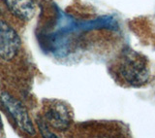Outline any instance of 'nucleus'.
Instances as JSON below:
<instances>
[{"instance_id": "5", "label": "nucleus", "mask_w": 155, "mask_h": 138, "mask_svg": "<svg viewBox=\"0 0 155 138\" xmlns=\"http://www.w3.org/2000/svg\"><path fill=\"white\" fill-rule=\"evenodd\" d=\"M5 3L15 16L23 21H29L35 15L34 0H5Z\"/></svg>"}, {"instance_id": "4", "label": "nucleus", "mask_w": 155, "mask_h": 138, "mask_svg": "<svg viewBox=\"0 0 155 138\" xmlns=\"http://www.w3.org/2000/svg\"><path fill=\"white\" fill-rule=\"evenodd\" d=\"M21 47V38L8 23L0 21V57L10 60L16 56Z\"/></svg>"}, {"instance_id": "2", "label": "nucleus", "mask_w": 155, "mask_h": 138, "mask_svg": "<svg viewBox=\"0 0 155 138\" xmlns=\"http://www.w3.org/2000/svg\"><path fill=\"white\" fill-rule=\"evenodd\" d=\"M73 122L72 109L65 102L53 100L48 103L45 111V122L59 131L70 127Z\"/></svg>"}, {"instance_id": "1", "label": "nucleus", "mask_w": 155, "mask_h": 138, "mask_svg": "<svg viewBox=\"0 0 155 138\" xmlns=\"http://www.w3.org/2000/svg\"><path fill=\"white\" fill-rule=\"evenodd\" d=\"M110 73L111 78L121 87L140 88L150 80V67L147 57L125 48L110 62Z\"/></svg>"}, {"instance_id": "3", "label": "nucleus", "mask_w": 155, "mask_h": 138, "mask_svg": "<svg viewBox=\"0 0 155 138\" xmlns=\"http://www.w3.org/2000/svg\"><path fill=\"white\" fill-rule=\"evenodd\" d=\"M1 101L8 112L12 115L13 119L19 129L29 135L35 134V129H34L30 117H29L25 107L21 102L8 93H3L1 95Z\"/></svg>"}]
</instances>
